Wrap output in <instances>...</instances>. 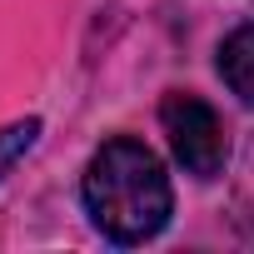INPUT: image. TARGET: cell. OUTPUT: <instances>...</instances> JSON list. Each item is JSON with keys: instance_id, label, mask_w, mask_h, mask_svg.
Returning <instances> with one entry per match:
<instances>
[{"instance_id": "obj_1", "label": "cell", "mask_w": 254, "mask_h": 254, "mask_svg": "<svg viewBox=\"0 0 254 254\" xmlns=\"http://www.w3.org/2000/svg\"><path fill=\"white\" fill-rule=\"evenodd\" d=\"M85 214L110 244H145L170 224L175 194L160 155L130 135L105 140L85 165Z\"/></svg>"}, {"instance_id": "obj_3", "label": "cell", "mask_w": 254, "mask_h": 254, "mask_svg": "<svg viewBox=\"0 0 254 254\" xmlns=\"http://www.w3.org/2000/svg\"><path fill=\"white\" fill-rule=\"evenodd\" d=\"M219 75H224V85L244 105H254V20L239 25L234 35H224V45H219Z\"/></svg>"}, {"instance_id": "obj_4", "label": "cell", "mask_w": 254, "mask_h": 254, "mask_svg": "<svg viewBox=\"0 0 254 254\" xmlns=\"http://www.w3.org/2000/svg\"><path fill=\"white\" fill-rule=\"evenodd\" d=\"M35 140H40V120H15V125L0 130V185H5V175L35 150Z\"/></svg>"}, {"instance_id": "obj_2", "label": "cell", "mask_w": 254, "mask_h": 254, "mask_svg": "<svg viewBox=\"0 0 254 254\" xmlns=\"http://www.w3.org/2000/svg\"><path fill=\"white\" fill-rule=\"evenodd\" d=\"M160 125L170 135V150L175 160L185 165V175L194 180H214L229 160V140H224V125L219 115L199 100V95H165L160 100Z\"/></svg>"}]
</instances>
